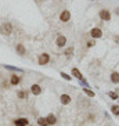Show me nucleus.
Masks as SVG:
<instances>
[{
  "label": "nucleus",
  "instance_id": "7",
  "mask_svg": "<svg viewBox=\"0 0 119 126\" xmlns=\"http://www.w3.org/2000/svg\"><path fill=\"white\" fill-rule=\"evenodd\" d=\"M21 82V78H20V76H18V75H11V79H10V83H11V85H13V86H17L18 83Z\"/></svg>",
  "mask_w": 119,
  "mask_h": 126
},
{
  "label": "nucleus",
  "instance_id": "5",
  "mask_svg": "<svg viewBox=\"0 0 119 126\" xmlns=\"http://www.w3.org/2000/svg\"><path fill=\"white\" fill-rule=\"evenodd\" d=\"M100 18H101L102 21H109V19H111L109 11H107V10H101V11H100Z\"/></svg>",
  "mask_w": 119,
  "mask_h": 126
},
{
  "label": "nucleus",
  "instance_id": "20",
  "mask_svg": "<svg viewBox=\"0 0 119 126\" xmlns=\"http://www.w3.org/2000/svg\"><path fill=\"white\" fill-rule=\"evenodd\" d=\"M18 121L21 122V123H24V125H28V123H29V121H28V119H26V118H20V119H18Z\"/></svg>",
  "mask_w": 119,
  "mask_h": 126
},
{
  "label": "nucleus",
  "instance_id": "12",
  "mask_svg": "<svg viewBox=\"0 0 119 126\" xmlns=\"http://www.w3.org/2000/svg\"><path fill=\"white\" fill-rule=\"evenodd\" d=\"M46 119H47V123H49V125H54L55 122H57V119H55V116L53 115V114H50Z\"/></svg>",
  "mask_w": 119,
  "mask_h": 126
},
{
  "label": "nucleus",
  "instance_id": "15",
  "mask_svg": "<svg viewBox=\"0 0 119 126\" xmlns=\"http://www.w3.org/2000/svg\"><path fill=\"white\" fill-rule=\"evenodd\" d=\"M108 96H109L112 100H118V98H119V93H116V91H108Z\"/></svg>",
  "mask_w": 119,
  "mask_h": 126
},
{
  "label": "nucleus",
  "instance_id": "16",
  "mask_svg": "<svg viewBox=\"0 0 119 126\" xmlns=\"http://www.w3.org/2000/svg\"><path fill=\"white\" fill-rule=\"evenodd\" d=\"M83 93L87 94L89 97H94V91H91L90 89H87V87H83Z\"/></svg>",
  "mask_w": 119,
  "mask_h": 126
},
{
  "label": "nucleus",
  "instance_id": "1",
  "mask_svg": "<svg viewBox=\"0 0 119 126\" xmlns=\"http://www.w3.org/2000/svg\"><path fill=\"white\" fill-rule=\"evenodd\" d=\"M0 33L4 36H9L13 33V25L10 24V22H3L1 25H0Z\"/></svg>",
  "mask_w": 119,
  "mask_h": 126
},
{
  "label": "nucleus",
  "instance_id": "10",
  "mask_svg": "<svg viewBox=\"0 0 119 126\" xmlns=\"http://www.w3.org/2000/svg\"><path fill=\"white\" fill-rule=\"evenodd\" d=\"M60 100H61V103H62L64 105H67V104H69V103H71V97H69L68 94H62Z\"/></svg>",
  "mask_w": 119,
  "mask_h": 126
},
{
  "label": "nucleus",
  "instance_id": "13",
  "mask_svg": "<svg viewBox=\"0 0 119 126\" xmlns=\"http://www.w3.org/2000/svg\"><path fill=\"white\" fill-rule=\"evenodd\" d=\"M111 80H112V83H119V74L118 72H114V74L111 75Z\"/></svg>",
  "mask_w": 119,
  "mask_h": 126
},
{
  "label": "nucleus",
  "instance_id": "23",
  "mask_svg": "<svg viewBox=\"0 0 119 126\" xmlns=\"http://www.w3.org/2000/svg\"><path fill=\"white\" fill-rule=\"evenodd\" d=\"M114 40H115V43H118V44H119V36H115Z\"/></svg>",
  "mask_w": 119,
  "mask_h": 126
},
{
  "label": "nucleus",
  "instance_id": "22",
  "mask_svg": "<svg viewBox=\"0 0 119 126\" xmlns=\"http://www.w3.org/2000/svg\"><path fill=\"white\" fill-rule=\"evenodd\" d=\"M14 123H15V126H25L24 123H21V122L18 121V119H15V121H14Z\"/></svg>",
  "mask_w": 119,
  "mask_h": 126
},
{
  "label": "nucleus",
  "instance_id": "9",
  "mask_svg": "<svg viewBox=\"0 0 119 126\" xmlns=\"http://www.w3.org/2000/svg\"><path fill=\"white\" fill-rule=\"evenodd\" d=\"M72 75L76 79H79V80H82V79H83V76H82V74H80V71L78 69V68H72Z\"/></svg>",
  "mask_w": 119,
  "mask_h": 126
},
{
  "label": "nucleus",
  "instance_id": "2",
  "mask_svg": "<svg viewBox=\"0 0 119 126\" xmlns=\"http://www.w3.org/2000/svg\"><path fill=\"white\" fill-rule=\"evenodd\" d=\"M49 61H50V56L47 53H43L39 56V64L40 65H46V64H49Z\"/></svg>",
  "mask_w": 119,
  "mask_h": 126
},
{
  "label": "nucleus",
  "instance_id": "19",
  "mask_svg": "<svg viewBox=\"0 0 119 126\" xmlns=\"http://www.w3.org/2000/svg\"><path fill=\"white\" fill-rule=\"evenodd\" d=\"M18 97H20V98H25V97H26V91L20 90V91H18Z\"/></svg>",
  "mask_w": 119,
  "mask_h": 126
},
{
  "label": "nucleus",
  "instance_id": "14",
  "mask_svg": "<svg viewBox=\"0 0 119 126\" xmlns=\"http://www.w3.org/2000/svg\"><path fill=\"white\" fill-rule=\"evenodd\" d=\"M38 125L39 126H49V123H47L46 118H39V119H38Z\"/></svg>",
  "mask_w": 119,
  "mask_h": 126
},
{
  "label": "nucleus",
  "instance_id": "4",
  "mask_svg": "<svg viewBox=\"0 0 119 126\" xmlns=\"http://www.w3.org/2000/svg\"><path fill=\"white\" fill-rule=\"evenodd\" d=\"M60 19H61L62 22H68L69 19H71V13H69L68 10L62 11V13H61V15H60Z\"/></svg>",
  "mask_w": 119,
  "mask_h": 126
},
{
  "label": "nucleus",
  "instance_id": "6",
  "mask_svg": "<svg viewBox=\"0 0 119 126\" xmlns=\"http://www.w3.org/2000/svg\"><path fill=\"white\" fill-rule=\"evenodd\" d=\"M30 91H32L33 96H39V94L42 93V87L39 86V85H32V86H30Z\"/></svg>",
  "mask_w": 119,
  "mask_h": 126
},
{
  "label": "nucleus",
  "instance_id": "8",
  "mask_svg": "<svg viewBox=\"0 0 119 126\" xmlns=\"http://www.w3.org/2000/svg\"><path fill=\"white\" fill-rule=\"evenodd\" d=\"M65 43H67V38H65V36H58V38H57V46H58V47L65 46Z\"/></svg>",
  "mask_w": 119,
  "mask_h": 126
},
{
  "label": "nucleus",
  "instance_id": "18",
  "mask_svg": "<svg viewBox=\"0 0 119 126\" xmlns=\"http://www.w3.org/2000/svg\"><path fill=\"white\" fill-rule=\"evenodd\" d=\"M72 53H73V47H68L67 50H65V56L71 57V56H72Z\"/></svg>",
  "mask_w": 119,
  "mask_h": 126
},
{
  "label": "nucleus",
  "instance_id": "17",
  "mask_svg": "<svg viewBox=\"0 0 119 126\" xmlns=\"http://www.w3.org/2000/svg\"><path fill=\"white\" fill-rule=\"evenodd\" d=\"M111 111L114 115H119V105H112L111 107Z\"/></svg>",
  "mask_w": 119,
  "mask_h": 126
},
{
  "label": "nucleus",
  "instance_id": "11",
  "mask_svg": "<svg viewBox=\"0 0 119 126\" xmlns=\"http://www.w3.org/2000/svg\"><path fill=\"white\" fill-rule=\"evenodd\" d=\"M15 50H17V53L20 54V56H24V54L26 53L25 47H24V46H22L21 43H20V44H17V47H15Z\"/></svg>",
  "mask_w": 119,
  "mask_h": 126
},
{
  "label": "nucleus",
  "instance_id": "3",
  "mask_svg": "<svg viewBox=\"0 0 119 126\" xmlns=\"http://www.w3.org/2000/svg\"><path fill=\"white\" fill-rule=\"evenodd\" d=\"M90 35H91V38H94V39H98V38L102 36V32H101L100 28H93L91 32H90Z\"/></svg>",
  "mask_w": 119,
  "mask_h": 126
},
{
  "label": "nucleus",
  "instance_id": "21",
  "mask_svg": "<svg viewBox=\"0 0 119 126\" xmlns=\"http://www.w3.org/2000/svg\"><path fill=\"white\" fill-rule=\"evenodd\" d=\"M61 76H62L65 80H71V76H69V75H67L65 72H62V74H61Z\"/></svg>",
  "mask_w": 119,
  "mask_h": 126
}]
</instances>
